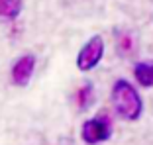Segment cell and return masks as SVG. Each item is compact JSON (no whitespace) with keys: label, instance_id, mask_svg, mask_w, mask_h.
Returning <instances> with one entry per match:
<instances>
[{"label":"cell","instance_id":"obj_6","mask_svg":"<svg viewBox=\"0 0 153 145\" xmlns=\"http://www.w3.org/2000/svg\"><path fill=\"white\" fill-rule=\"evenodd\" d=\"M22 0H0V18L12 20L22 12Z\"/></svg>","mask_w":153,"mask_h":145},{"label":"cell","instance_id":"obj_4","mask_svg":"<svg viewBox=\"0 0 153 145\" xmlns=\"http://www.w3.org/2000/svg\"><path fill=\"white\" fill-rule=\"evenodd\" d=\"M33 69H36V57L33 55H22L12 65V82L18 86H26L33 75Z\"/></svg>","mask_w":153,"mask_h":145},{"label":"cell","instance_id":"obj_3","mask_svg":"<svg viewBox=\"0 0 153 145\" xmlns=\"http://www.w3.org/2000/svg\"><path fill=\"white\" fill-rule=\"evenodd\" d=\"M81 137L85 143L88 145H96V143H102L110 137V120L106 118H92V120H86L82 124V129H81Z\"/></svg>","mask_w":153,"mask_h":145},{"label":"cell","instance_id":"obj_7","mask_svg":"<svg viewBox=\"0 0 153 145\" xmlns=\"http://www.w3.org/2000/svg\"><path fill=\"white\" fill-rule=\"evenodd\" d=\"M92 84L90 82H85V84L76 90V96H75V100H76V106H79V110H86L90 106V102H92Z\"/></svg>","mask_w":153,"mask_h":145},{"label":"cell","instance_id":"obj_2","mask_svg":"<svg viewBox=\"0 0 153 145\" xmlns=\"http://www.w3.org/2000/svg\"><path fill=\"white\" fill-rule=\"evenodd\" d=\"M102 55H104V39L100 36H92L88 41H86L82 49L79 51L76 55V67L81 71H92L96 65L102 61Z\"/></svg>","mask_w":153,"mask_h":145},{"label":"cell","instance_id":"obj_5","mask_svg":"<svg viewBox=\"0 0 153 145\" xmlns=\"http://www.w3.org/2000/svg\"><path fill=\"white\" fill-rule=\"evenodd\" d=\"M134 75H135V81L140 82L141 86H151L153 84V65L137 63L134 67Z\"/></svg>","mask_w":153,"mask_h":145},{"label":"cell","instance_id":"obj_8","mask_svg":"<svg viewBox=\"0 0 153 145\" xmlns=\"http://www.w3.org/2000/svg\"><path fill=\"white\" fill-rule=\"evenodd\" d=\"M118 47H120V51H124V53H128V51L131 49V41L128 36H120V41H118Z\"/></svg>","mask_w":153,"mask_h":145},{"label":"cell","instance_id":"obj_1","mask_svg":"<svg viewBox=\"0 0 153 145\" xmlns=\"http://www.w3.org/2000/svg\"><path fill=\"white\" fill-rule=\"evenodd\" d=\"M112 102H114L116 112L120 114L124 120H130V122L137 120L141 116V112H143V102H141L140 92L135 90V86L131 84V82L124 81V78L114 82Z\"/></svg>","mask_w":153,"mask_h":145}]
</instances>
